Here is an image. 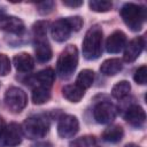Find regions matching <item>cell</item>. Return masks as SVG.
I'll return each instance as SVG.
<instances>
[{"mask_svg":"<svg viewBox=\"0 0 147 147\" xmlns=\"http://www.w3.org/2000/svg\"><path fill=\"white\" fill-rule=\"evenodd\" d=\"M102 53V30L99 25H93L87 30L83 40V55L86 60L93 61Z\"/></svg>","mask_w":147,"mask_h":147,"instance_id":"6da1fadb","label":"cell"},{"mask_svg":"<svg viewBox=\"0 0 147 147\" xmlns=\"http://www.w3.org/2000/svg\"><path fill=\"white\" fill-rule=\"evenodd\" d=\"M5 103L13 113H21L28 103L26 93L20 87L11 86L5 93Z\"/></svg>","mask_w":147,"mask_h":147,"instance_id":"5b68a950","label":"cell"},{"mask_svg":"<svg viewBox=\"0 0 147 147\" xmlns=\"http://www.w3.org/2000/svg\"><path fill=\"white\" fill-rule=\"evenodd\" d=\"M6 122L3 119L2 116H0V138L3 137V133H5V130H6Z\"/></svg>","mask_w":147,"mask_h":147,"instance_id":"4dcf8cb0","label":"cell"},{"mask_svg":"<svg viewBox=\"0 0 147 147\" xmlns=\"http://www.w3.org/2000/svg\"><path fill=\"white\" fill-rule=\"evenodd\" d=\"M23 139V131L22 127L15 123L11 122L6 126L5 133H3V141L9 147H15L22 142Z\"/></svg>","mask_w":147,"mask_h":147,"instance_id":"9c48e42d","label":"cell"},{"mask_svg":"<svg viewBox=\"0 0 147 147\" xmlns=\"http://www.w3.org/2000/svg\"><path fill=\"white\" fill-rule=\"evenodd\" d=\"M70 33H71V29L65 18H60L55 21L51 26V34L53 39L59 42L65 41L70 37Z\"/></svg>","mask_w":147,"mask_h":147,"instance_id":"7c38bea8","label":"cell"},{"mask_svg":"<svg viewBox=\"0 0 147 147\" xmlns=\"http://www.w3.org/2000/svg\"><path fill=\"white\" fill-rule=\"evenodd\" d=\"M79 130V122L74 115H63L57 123V133L61 138H72Z\"/></svg>","mask_w":147,"mask_h":147,"instance_id":"52a82bcc","label":"cell"},{"mask_svg":"<svg viewBox=\"0 0 147 147\" xmlns=\"http://www.w3.org/2000/svg\"><path fill=\"white\" fill-rule=\"evenodd\" d=\"M131 91V85L127 80H121L116 83L111 88V95L117 100H123L125 96L129 95Z\"/></svg>","mask_w":147,"mask_h":147,"instance_id":"44dd1931","label":"cell"},{"mask_svg":"<svg viewBox=\"0 0 147 147\" xmlns=\"http://www.w3.org/2000/svg\"><path fill=\"white\" fill-rule=\"evenodd\" d=\"M124 130L121 125H110L102 132V139L107 142L116 144L123 139Z\"/></svg>","mask_w":147,"mask_h":147,"instance_id":"e0dca14e","label":"cell"},{"mask_svg":"<svg viewBox=\"0 0 147 147\" xmlns=\"http://www.w3.org/2000/svg\"><path fill=\"white\" fill-rule=\"evenodd\" d=\"M94 142H95V138L93 136H84L71 141L69 147H92Z\"/></svg>","mask_w":147,"mask_h":147,"instance_id":"cb8c5ba5","label":"cell"},{"mask_svg":"<svg viewBox=\"0 0 147 147\" xmlns=\"http://www.w3.org/2000/svg\"><path fill=\"white\" fill-rule=\"evenodd\" d=\"M33 147H52V144L47 141H42V142H37Z\"/></svg>","mask_w":147,"mask_h":147,"instance_id":"1f68e13d","label":"cell"},{"mask_svg":"<svg viewBox=\"0 0 147 147\" xmlns=\"http://www.w3.org/2000/svg\"><path fill=\"white\" fill-rule=\"evenodd\" d=\"M85 94V90L78 85H65L62 88V95L70 102H79Z\"/></svg>","mask_w":147,"mask_h":147,"instance_id":"ac0fdd59","label":"cell"},{"mask_svg":"<svg viewBox=\"0 0 147 147\" xmlns=\"http://www.w3.org/2000/svg\"><path fill=\"white\" fill-rule=\"evenodd\" d=\"M121 16L132 31H139L146 20V9L137 3L127 2L122 7Z\"/></svg>","mask_w":147,"mask_h":147,"instance_id":"3957f363","label":"cell"},{"mask_svg":"<svg viewBox=\"0 0 147 147\" xmlns=\"http://www.w3.org/2000/svg\"><path fill=\"white\" fill-rule=\"evenodd\" d=\"M133 79L137 84H140V85H145L146 84V80H147V67L146 65H141L139 67L136 72H134V76H133Z\"/></svg>","mask_w":147,"mask_h":147,"instance_id":"484cf974","label":"cell"},{"mask_svg":"<svg viewBox=\"0 0 147 147\" xmlns=\"http://www.w3.org/2000/svg\"><path fill=\"white\" fill-rule=\"evenodd\" d=\"M65 20H67V22H68V24H69V26H70L71 30L78 31V30H80V28L83 26V20H82V17H79V16L67 17Z\"/></svg>","mask_w":147,"mask_h":147,"instance_id":"f1b7e54d","label":"cell"},{"mask_svg":"<svg viewBox=\"0 0 147 147\" xmlns=\"http://www.w3.org/2000/svg\"><path fill=\"white\" fill-rule=\"evenodd\" d=\"M144 46H145V40L142 37H136L131 41H129V44L125 46V51L123 55L124 61L129 63L136 61L138 56L141 54Z\"/></svg>","mask_w":147,"mask_h":147,"instance_id":"30bf717a","label":"cell"},{"mask_svg":"<svg viewBox=\"0 0 147 147\" xmlns=\"http://www.w3.org/2000/svg\"><path fill=\"white\" fill-rule=\"evenodd\" d=\"M34 52H36V57L39 62L45 63L48 62L52 59L53 52L52 47L48 44L46 38H37L34 39Z\"/></svg>","mask_w":147,"mask_h":147,"instance_id":"5bb4252c","label":"cell"},{"mask_svg":"<svg viewBox=\"0 0 147 147\" xmlns=\"http://www.w3.org/2000/svg\"><path fill=\"white\" fill-rule=\"evenodd\" d=\"M0 30L16 36H21L24 33L25 26L23 21L16 16L0 15Z\"/></svg>","mask_w":147,"mask_h":147,"instance_id":"ba28073f","label":"cell"},{"mask_svg":"<svg viewBox=\"0 0 147 147\" xmlns=\"http://www.w3.org/2000/svg\"><path fill=\"white\" fill-rule=\"evenodd\" d=\"M94 119L99 124H109L117 116V107L110 102H99L93 109Z\"/></svg>","mask_w":147,"mask_h":147,"instance_id":"8992f818","label":"cell"},{"mask_svg":"<svg viewBox=\"0 0 147 147\" xmlns=\"http://www.w3.org/2000/svg\"><path fill=\"white\" fill-rule=\"evenodd\" d=\"M78 64V49L75 45H68L60 54L56 63V72L62 79H68L75 72Z\"/></svg>","mask_w":147,"mask_h":147,"instance_id":"7a4b0ae2","label":"cell"},{"mask_svg":"<svg viewBox=\"0 0 147 147\" xmlns=\"http://www.w3.org/2000/svg\"><path fill=\"white\" fill-rule=\"evenodd\" d=\"M47 25L48 23L46 21H38L33 24V34H34V39L37 38H46L47 34Z\"/></svg>","mask_w":147,"mask_h":147,"instance_id":"d4e9b609","label":"cell"},{"mask_svg":"<svg viewBox=\"0 0 147 147\" xmlns=\"http://www.w3.org/2000/svg\"><path fill=\"white\" fill-rule=\"evenodd\" d=\"M91 10L96 13H106L111 9L113 3L110 1H100V0H92L88 2Z\"/></svg>","mask_w":147,"mask_h":147,"instance_id":"603a6c76","label":"cell"},{"mask_svg":"<svg viewBox=\"0 0 147 147\" xmlns=\"http://www.w3.org/2000/svg\"><path fill=\"white\" fill-rule=\"evenodd\" d=\"M51 99V91L45 86H36L32 92V101L34 105L46 103Z\"/></svg>","mask_w":147,"mask_h":147,"instance_id":"7402d4cb","label":"cell"},{"mask_svg":"<svg viewBox=\"0 0 147 147\" xmlns=\"http://www.w3.org/2000/svg\"><path fill=\"white\" fill-rule=\"evenodd\" d=\"M10 71L9 57L5 54H0V76H6Z\"/></svg>","mask_w":147,"mask_h":147,"instance_id":"4316f807","label":"cell"},{"mask_svg":"<svg viewBox=\"0 0 147 147\" xmlns=\"http://www.w3.org/2000/svg\"><path fill=\"white\" fill-rule=\"evenodd\" d=\"M122 68H123L122 61L119 59L114 57V59H108L103 61L102 64L100 65V71L106 76H115L122 70Z\"/></svg>","mask_w":147,"mask_h":147,"instance_id":"2e32d148","label":"cell"},{"mask_svg":"<svg viewBox=\"0 0 147 147\" xmlns=\"http://www.w3.org/2000/svg\"><path fill=\"white\" fill-rule=\"evenodd\" d=\"M64 6H67V7H71V8H77V7H80L82 5H83V1H68V0H65V1H63L62 2Z\"/></svg>","mask_w":147,"mask_h":147,"instance_id":"f546056e","label":"cell"},{"mask_svg":"<svg viewBox=\"0 0 147 147\" xmlns=\"http://www.w3.org/2000/svg\"><path fill=\"white\" fill-rule=\"evenodd\" d=\"M13 62L16 70L20 72H30L34 68V60L28 53L16 54L13 59Z\"/></svg>","mask_w":147,"mask_h":147,"instance_id":"9a60e30c","label":"cell"},{"mask_svg":"<svg viewBox=\"0 0 147 147\" xmlns=\"http://www.w3.org/2000/svg\"><path fill=\"white\" fill-rule=\"evenodd\" d=\"M125 147H139L138 145H136V144H127Z\"/></svg>","mask_w":147,"mask_h":147,"instance_id":"d6a6232c","label":"cell"},{"mask_svg":"<svg viewBox=\"0 0 147 147\" xmlns=\"http://www.w3.org/2000/svg\"><path fill=\"white\" fill-rule=\"evenodd\" d=\"M126 44V34L121 31V30H116L114 31L106 41V49L108 53H118L123 49V47Z\"/></svg>","mask_w":147,"mask_h":147,"instance_id":"4fadbf2b","label":"cell"},{"mask_svg":"<svg viewBox=\"0 0 147 147\" xmlns=\"http://www.w3.org/2000/svg\"><path fill=\"white\" fill-rule=\"evenodd\" d=\"M124 118L130 125L134 127H141L145 124L146 114L145 110L139 105H132L126 109L124 114Z\"/></svg>","mask_w":147,"mask_h":147,"instance_id":"8fae6325","label":"cell"},{"mask_svg":"<svg viewBox=\"0 0 147 147\" xmlns=\"http://www.w3.org/2000/svg\"><path fill=\"white\" fill-rule=\"evenodd\" d=\"M49 129V123L48 121L40 116V115H36V116H31L28 117L23 124H22V131L23 134L29 138V139H39V138H44Z\"/></svg>","mask_w":147,"mask_h":147,"instance_id":"277c9868","label":"cell"},{"mask_svg":"<svg viewBox=\"0 0 147 147\" xmlns=\"http://www.w3.org/2000/svg\"><path fill=\"white\" fill-rule=\"evenodd\" d=\"M34 82L38 83V86H45L47 88H49L55 79V72L52 68H46L41 71H39L34 77H33Z\"/></svg>","mask_w":147,"mask_h":147,"instance_id":"d6986e66","label":"cell"},{"mask_svg":"<svg viewBox=\"0 0 147 147\" xmlns=\"http://www.w3.org/2000/svg\"><path fill=\"white\" fill-rule=\"evenodd\" d=\"M93 82H94V72L90 69L82 70L78 74L77 78H76V85H78L83 90H86V88L91 87Z\"/></svg>","mask_w":147,"mask_h":147,"instance_id":"ffe728a7","label":"cell"},{"mask_svg":"<svg viewBox=\"0 0 147 147\" xmlns=\"http://www.w3.org/2000/svg\"><path fill=\"white\" fill-rule=\"evenodd\" d=\"M54 6H55L54 1H42V2H39L37 5V8H38V11L41 15H46V14H49L53 10Z\"/></svg>","mask_w":147,"mask_h":147,"instance_id":"83f0119b","label":"cell"}]
</instances>
